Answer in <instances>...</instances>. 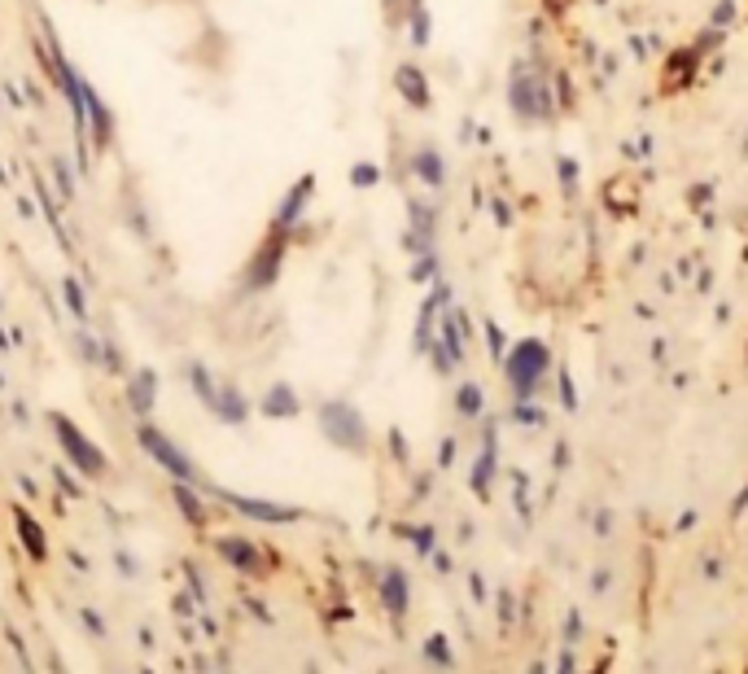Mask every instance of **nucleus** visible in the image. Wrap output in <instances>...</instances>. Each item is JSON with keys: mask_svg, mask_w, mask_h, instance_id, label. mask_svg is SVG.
<instances>
[{"mask_svg": "<svg viewBox=\"0 0 748 674\" xmlns=\"http://www.w3.org/2000/svg\"><path fill=\"white\" fill-rule=\"evenodd\" d=\"M84 622H88V630H93V635H106V626H101V617H97L93 609H84Z\"/></svg>", "mask_w": 748, "mask_h": 674, "instance_id": "obj_26", "label": "nucleus"}, {"mask_svg": "<svg viewBox=\"0 0 748 674\" xmlns=\"http://www.w3.org/2000/svg\"><path fill=\"white\" fill-rule=\"evenodd\" d=\"M49 425H53V434H58V443H62V452H67V460L84 473V478H101L110 465H106V456H101V447L71 421V417H62V412H49Z\"/></svg>", "mask_w": 748, "mask_h": 674, "instance_id": "obj_3", "label": "nucleus"}, {"mask_svg": "<svg viewBox=\"0 0 748 674\" xmlns=\"http://www.w3.org/2000/svg\"><path fill=\"white\" fill-rule=\"evenodd\" d=\"M171 495H176L180 513H184V517H189L193 526H202V521H206V504H202L197 486H189V482H171Z\"/></svg>", "mask_w": 748, "mask_h": 674, "instance_id": "obj_15", "label": "nucleus"}, {"mask_svg": "<svg viewBox=\"0 0 748 674\" xmlns=\"http://www.w3.org/2000/svg\"><path fill=\"white\" fill-rule=\"evenodd\" d=\"M228 508H237L241 517H250V521H263V526H285V521H298L302 513L298 508H289V504H272V500H258V495H241V491H215Z\"/></svg>", "mask_w": 748, "mask_h": 674, "instance_id": "obj_6", "label": "nucleus"}, {"mask_svg": "<svg viewBox=\"0 0 748 674\" xmlns=\"http://www.w3.org/2000/svg\"><path fill=\"white\" fill-rule=\"evenodd\" d=\"M311 193H315V176H298V180L289 184V193L280 197V206H276V215H272V228L293 232L298 219H302V210H306V202H311Z\"/></svg>", "mask_w": 748, "mask_h": 674, "instance_id": "obj_7", "label": "nucleus"}, {"mask_svg": "<svg viewBox=\"0 0 748 674\" xmlns=\"http://www.w3.org/2000/svg\"><path fill=\"white\" fill-rule=\"evenodd\" d=\"M71 342H75V351H80L84 364H101V337H93L88 328H75Z\"/></svg>", "mask_w": 748, "mask_h": 674, "instance_id": "obj_18", "label": "nucleus"}, {"mask_svg": "<svg viewBox=\"0 0 748 674\" xmlns=\"http://www.w3.org/2000/svg\"><path fill=\"white\" fill-rule=\"evenodd\" d=\"M128 404H132L136 417H149V412H154V404H158V373H154V369L132 373V382H128Z\"/></svg>", "mask_w": 748, "mask_h": 674, "instance_id": "obj_9", "label": "nucleus"}, {"mask_svg": "<svg viewBox=\"0 0 748 674\" xmlns=\"http://www.w3.org/2000/svg\"><path fill=\"white\" fill-rule=\"evenodd\" d=\"M14 526H19V539H23L27 556H32V561H45V556H49V543H45V530L32 521L27 508H14Z\"/></svg>", "mask_w": 748, "mask_h": 674, "instance_id": "obj_12", "label": "nucleus"}, {"mask_svg": "<svg viewBox=\"0 0 748 674\" xmlns=\"http://www.w3.org/2000/svg\"><path fill=\"white\" fill-rule=\"evenodd\" d=\"M176 613H184V617H193V604H189V595H176Z\"/></svg>", "mask_w": 748, "mask_h": 674, "instance_id": "obj_29", "label": "nucleus"}, {"mask_svg": "<svg viewBox=\"0 0 748 674\" xmlns=\"http://www.w3.org/2000/svg\"><path fill=\"white\" fill-rule=\"evenodd\" d=\"M136 443H141V447H145V452H149V456H154V460H158V465L171 473V482L202 486V473H197V465H193V460H189V456H184V452H180V447H176V443H171V438H167L158 425H141V430H136Z\"/></svg>", "mask_w": 748, "mask_h": 674, "instance_id": "obj_5", "label": "nucleus"}, {"mask_svg": "<svg viewBox=\"0 0 748 674\" xmlns=\"http://www.w3.org/2000/svg\"><path fill=\"white\" fill-rule=\"evenodd\" d=\"M32 180H36V197H40V206H45V215H49V224H53V228L62 232V215H58V197L49 193V184H45V180H40L36 171H32Z\"/></svg>", "mask_w": 748, "mask_h": 674, "instance_id": "obj_19", "label": "nucleus"}, {"mask_svg": "<svg viewBox=\"0 0 748 674\" xmlns=\"http://www.w3.org/2000/svg\"><path fill=\"white\" fill-rule=\"evenodd\" d=\"M460 408H465V412H478V408H482L478 386H465V390H460Z\"/></svg>", "mask_w": 748, "mask_h": 674, "instance_id": "obj_24", "label": "nucleus"}, {"mask_svg": "<svg viewBox=\"0 0 748 674\" xmlns=\"http://www.w3.org/2000/svg\"><path fill=\"white\" fill-rule=\"evenodd\" d=\"M219 556L228 561V565H237L241 574H258V547L250 543V539H219Z\"/></svg>", "mask_w": 748, "mask_h": 674, "instance_id": "obj_11", "label": "nucleus"}, {"mask_svg": "<svg viewBox=\"0 0 748 674\" xmlns=\"http://www.w3.org/2000/svg\"><path fill=\"white\" fill-rule=\"evenodd\" d=\"M119 569H123V574H136V565H132V556H128V552H119Z\"/></svg>", "mask_w": 748, "mask_h": 674, "instance_id": "obj_30", "label": "nucleus"}, {"mask_svg": "<svg viewBox=\"0 0 748 674\" xmlns=\"http://www.w3.org/2000/svg\"><path fill=\"white\" fill-rule=\"evenodd\" d=\"M417 171H421V176H425L430 184H438V180H443V167H438V154H430V149H425V154L417 158Z\"/></svg>", "mask_w": 748, "mask_h": 674, "instance_id": "obj_20", "label": "nucleus"}, {"mask_svg": "<svg viewBox=\"0 0 748 674\" xmlns=\"http://www.w3.org/2000/svg\"><path fill=\"white\" fill-rule=\"evenodd\" d=\"M530 674H547V665H543V661H534V665H530Z\"/></svg>", "mask_w": 748, "mask_h": 674, "instance_id": "obj_31", "label": "nucleus"}, {"mask_svg": "<svg viewBox=\"0 0 748 674\" xmlns=\"http://www.w3.org/2000/svg\"><path fill=\"white\" fill-rule=\"evenodd\" d=\"M62 302H67V311H71L75 320H88V298H84L80 276H62Z\"/></svg>", "mask_w": 748, "mask_h": 674, "instance_id": "obj_17", "label": "nucleus"}, {"mask_svg": "<svg viewBox=\"0 0 748 674\" xmlns=\"http://www.w3.org/2000/svg\"><path fill=\"white\" fill-rule=\"evenodd\" d=\"M319 430L333 447H346V452H363L367 447V425L363 417L350 408V404H319Z\"/></svg>", "mask_w": 748, "mask_h": 674, "instance_id": "obj_4", "label": "nucleus"}, {"mask_svg": "<svg viewBox=\"0 0 748 674\" xmlns=\"http://www.w3.org/2000/svg\"><path fill=\"white\" fill-rule=\"evenodd\" d=\"M101 369H110V373L123 369V356H119V347L110 342V337H101Z\"/></svg>", "mask_w": 748, "mask_h": 674, "instance_id": "obj_21", "label": "nucleus"}, {"mask_svg": "<svg viewBox=\"0 0 748 674\" xmlns=\"http://www.w3.org/2000/svg\"><path fill=\"white\" fill-rule=\"evenodd\" d=\"M382 600H386V609H390L395 617H403V613H408V578H403L399 569H386V582H382Z\"/></svg>", "mask_w": 748, "mask_h": 674, "instance_id": "obj_13", "label": "nucleus"}, {"mask_svg": "<svg viewBox=\"0 0 748 674\" xmlns=\"http://www.w3.org/2000/svg\"><path fill=\"white\" fill-rule=\"evenodd\" d=\"M417 547L430 552V547H434V530H417Z\"/></svg>", "mask_w": 748, "mask_h": 674, "instance_id": "obj_27", "label": "nucleus"}, {"mask_svg": "<svg viewBox=\"0 0 748 674\" xmlns=\"http://www.w3.org/2000/svg\"><path fill=\"white\" fill-rule=\"evenodd\" d=\"M49 167H53V180H58V202L71 206V202L80 197V184H75V176H71V163H67V158H53Z\"/></svg>", "mask_w": 748, "mask_h": 674, "instance_id": "obj_16", "label": "nucleus"}, {"mask_svg": "<svg viewBox=\"0 0 748 674\" xmlns=\"http://www.w3.org/2000/svg\"><path fill=\"white\" fill-rule=\"evenodd\" d=\"M84 101H88V136H93L97 149H106V145L114 141V115H110V106L101 101V93H97L93 84H88Z\"/></svg>", "mask_w": 748, "mask_h": 674, "instance_id": "obj_8", "label": "nucleus"}, {"mask_svg": "<svg viewBox=\"0 0 748 674\" xmlns=\"http://www.w3.org/2000/svg\"><path fill=\"white\" fill-rule=\"evenodd\" d=\"M189 386H193V395L202 399V408H206L210 417H219L224 425H245V421H250V404H245V395H241L232 382H215L202 364H189Z\"/></svg>", "mask_w": 748, "mask_h": 674, "instance_id": "obj_1", "label": "nucleus"}, {"mask_svg": "<svg viewBox=\"0 0 748 674\" xmlns=\"http://www.w3.org/2000/svg\"><path fill=\"white\" fill-rule=\"evenodd\" d=\"M350 180H354L359 189H367L372 180H377V171H372V167H354V176H350Z\"/></svg>", "mask_w": 748, "mask_h": 674, "instance_id": "obj_25", "label": "nucleus"}, {"mask_svg": "<svg viewBox=\"0 0 748 674\" xmlns=\"http://www.w3.org/2000/svg\"><path fill=\"white\" fill-rule=\"evenodd\" d=\"M285 250H289V232L272 228V232L258 241V250L250 254V263H245V272H241V285H245L250 293H263V289H272V285L280 280Z\"/></svg>", "mask_w": 748, "mask_h": 674, "instance_id": "obj_2", "label": "nucleus"}, {"mask_svg": "<svg viewBox=\"0 0 748 674\" xmlns=\"http://www.w3.org/2000/svg\"><path fill=\"white\" fill-rule=\"evenodd\" d=\"M258 412H263V417H272V421H293V417L302 412V404H298V390H293L289 382H280V386H272V390L263 395V404H258Z\"/></svg>", "mask_w": 748, "mask_h": 674, "instance_id": "obj_10", "label": "nucleus"}, {"mask_svg": "<svg viewBox=\"0 0 748 674\" xmlns=\"http://www.w3.org/2000/svg\"><path fill=\"white\" fill-rule=\"evenodd\" d=\"M395 84H399V93L412 101V106H425L430 101V88H425V75L417 71V67H399L395 71Z\"/></svg>", "mask_w": 748, "mask_h": 674, "instance_id": "obj_14", "label": "nucleus"}, {"mask_svg": "<svg viewBox=\"0 0 748 674\" xmlns=\"http://www.w3.org/2000/svg\"><path fill=\"white\" fill-rule=\"evenodd\" d=\"M58 482H62V491H71V495H80V486L67 478V469H58Z\"/></svg>", "mask_w": 748, "mask_h": 674, "instance_id": "obj_28", "label": "nucleus"}, {"mask_svg": "<svg viewBox=\"0 0 748 674\" xmlns=\"http://www.w3.org/2000/svg\"><path fill=\"white\" fill-rule=\"evenodd\" d=\"M145 674H154V670H145Z\"/></svg>", "mask_w": 748, "mask_h": 674, "instance_id": "obj_32", "label": "nucleus"}, {"mask_svg": "<svg viewBox=\"0 0 748 674\" xmlns=\"http://www.w3.org/2000/svg\"><path fill=\"white\" fill-rule=\"evenodd\" d=\"M5 635H10V643H14V652H19V661H23V670H27V674H36V665H32V657H27V643H23V635H19L14 626H5Z\"/></svg>", "mask_w": 748, "mask_h": 674, "instance_id": "obj_23", "label": "nucleus"}, {"mask_svg": "<svg viewBox=\"0 0 748 674\" xmlns=\"http://www.w3.org/2000/svg\"><path fill=\"white\" fill-rule=\"evenodd\" d=\"M425 652H430V661H438V665H451V652H447V639H443V635H434V639L425 643Z\"/></svg>", "mask_w": 748, "mask_h": 674, "instance_id": "obj_22", "label": "nucleus"}]
</instances>
